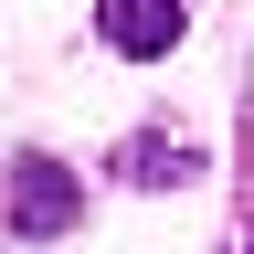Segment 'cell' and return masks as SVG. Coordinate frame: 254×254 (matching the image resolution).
Instances as JSON below:
<instances>
[{
	"mask_svg": "<svg viewBox=\"0 0 254 254\" xmlns=\"http://www.w3.org/2000/svg\"><path fill=\"white\" fill-rule=\"evenodd\" d=\"M190 170V148L170 138V148H159V138H138V148H127V180H180Z\"/></svg>",
	"mask_w": 254,
	"mask_h": 254,
	"instance_id": "3957f363",
	"label": "cell"
},
{
	"mask_svg": "<svg viewBox=\"0 0 254 254\" xmlns=\"http://www.w3.org/2000/svg\"><path fill=\"white\" fill-rule=\"evenodd\" d=\"M180 0H95V32H106V53H127V64H159L180 43Z\"/></svg>",
	"mask_w": 254,
	"mask_h": 254,
	"instance_id": "7a4b0ae2",
	"label": "cell"
},
{
	"mask_svg": "<svg viewBox=\"0 0 254 254\" xmlns=\"http://www.w3.org/2000/svg\"><path fill=\"white\" fill-rule=\"evenodd\" d=\"M85 222V180L64 170V159H11V233L21 244H53Z\"/></svg>",
	"mask_w": 254,
	"mask_h": 254,
	"instance_id": "6da1fadb",
	"label": "cell"
}]
</instances>
